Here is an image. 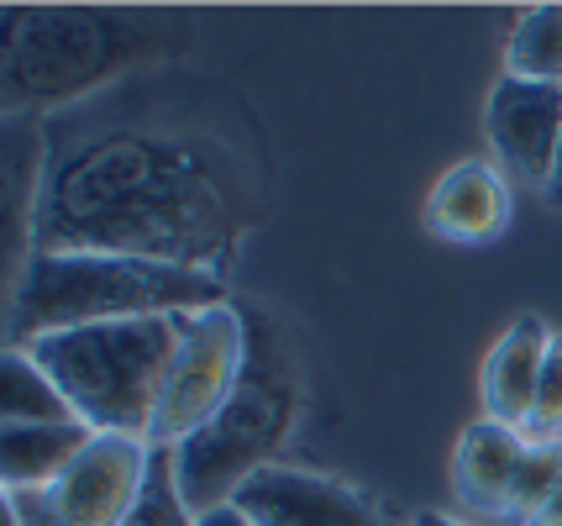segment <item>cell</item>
Masks as SVG:
<instances>
[{
	"instance_id": "obj_1",
	"label": "cell",
	"mask_w": 562,
	"mask_h": 526,
	"mask_svg": "<svg viewBox=\"0 0 562 526\" xmlns=\"http://www.w3.org/2000/svg\"><path fill=\"white\" fill-rule=\"evenodd\" d=\"M232 232L237 211L205 153L116 132L64 158L37 216V248L126 253L216 275Z\"/></svg>"
},
{
	"instance_id": "obj_2",
	"label": "cell",
	"mask_w": 562,
	"mask_h": 526,
	"mask_svg": "<svg viewBox=\"0 0 562 526\" xmlns=\"http://www.w3.org/2000/svg\"><path fill=\"white\" fill-rule=\"evenodd\" d=\"M184 37L179 16L105 5H5L0 11V105L5 122L105 85Z\"/></svg>"
},
{
	"instance_id": "obj_3",
	"label": "cell",
	"mask_w": 562,
	"mask_h": 526,
	"mask_svg": "<svg viewBox=\"0 0 562 526\" xmlns=\"http://www.w3.org/2000/svg\"><path fill=\"white\" fill-rule=\"evenodd\" d=\"M226 305V279L126 258V253H48L37 248L16 295L5 301V343L22 348L32 337L100 322H143V316H195Z\"/></svg>"
},
{
	"instance_id": "obj_4",
	"label": "cell",
	"mask_w": 562,
	"mask_h": 526,
	"mask_svg": "<svg viewBox=\"0 0 562 526\" xmlns=\"http://www.w3.org/2000/svg\"><path fill=\"white\" fill-rule=\"evenodd\" d=\"M247 369L232 390V401L221 405L216 422H205L195 437H184L173 448V479L184 505L205 516L226 505L258 469H269L273 452L284 448V437L300 422V369H294L290 337L279 332L269 311L247 305Z\"/></svg>"
},
{
	"instance_id": "obj_5",
	"label": "cell",
	"mask_w": 562,
	"mask_h": 526,
	"mask_svg": "<svg viewBox=\"0 0 562 526\" xmlns=\"http://www.w3.org/2000/svg\"><path fill=\"white\" fill-rule=\"evenodd\" d=\"M179 337H184V316H143V322L48 332L22 348L43 363V374L64 390V401L90 432L147 443Z\"/></svg>"
},
{
	"instance_id": "obj_6",
	"label": "cell",
	"mask_w": 562,
	"mask_h": 526,
	"mask_svg": "<svg viewBox=\"0 0 562 526\" xmlns=\"http://www.w3.org/2000/svg\"><path fill=\"white\" fill-rule=\"evenodd\" d=\"M243 369H247V316L237 305L226 301L184 316V337H179V352H173L169 379H164L147 443L173 452L205 422H216L221 405L232 401Z\"/></svg>"
},
{
	"instance_id": "obj_7",
	"label": "cell",
	"mask_w": 562,
	"mask_h": 526,
	"mask_svg": "<svg viewBox=\"0 0 562 526\" xmlns=\"http://www.w3.org/2000/svg\"><path fill=\"white\" fill-rule=\"evenodd\" d=\"M153 443L95 437L48 490H0V505L22 526H122L143 501Z\"/></svg>"
},
{
	"instance_id": "obj_8",
	"label": "cell",
	"mask_w": 562,
	"mask_h": 526,
	"mask_svg": "<svg viewBox=\"0 0 562 526\" xmlns=\"http://www.w3.org/2000/svg\"><path fill=\"white\" fill-rule=\"evenodd\" d=\"M252 526H416L411 511L390 505L384 495H368L358 484L331 474L269 463L232 495Z\"/></svg>"
},
{
	"instance_id": "obj_9",
	"label": "cell",
	"mask_w": 562,
	"mask_h": 526,
	"mask_svg": "<svg viewBox=\"0 0 562 526\" xmlns=\"http://www.w3.org/2000/svg\"><path fill=\"white\" fill-rule=\"evenodd\" d=\"M484 132H490V148L499 153L505 175L547 190L562 148V90L499 75L490 111H484Z\"/></svg>"
},
{
	"instance_id": "obj_10",
	"label": "cell",
	"mask_w": 562,
	"mask_h": 526,
	"mask_svg": "<svg viewBox=\"0 0 562 526\" xmlns=\"http://www.w3.org/2000/svg\"><path fill=\"white\" fill-rule=\"evenodd\" d=\"M426 226L437 237H447V243H463V248L494 243L510 226V184H505V169H494L484 158L452 164L431 184V195H426Z\"/></svg>"
},
{
	"instance_id": "obj_11",
	"label": "cell",
	"mask_w": 562,
	"mask_h": 526,
	"mask_svg": "<svg viewBox=\"0 0 562 526\" xmlns=\"http://www.w3.org/2000/svg\"><path fill=\"white\" fill-rule=\"evenodd\" d=\"M552 337H558V332H547L541 316H515L510 332L490 348L484 374H479V390H484V416H490V422L526 432L531 405H537V384H541V369H547V348H552Z\"/></svg>"
},
{
	"instance_id": "obj_12",
	"label": "cell",
	"mask_w": 562,
	"mask_h": 526,
	"mask_svg": "<svg viewBox=\"0 0 562 526\" xmlns=\"http://www.w3.org/2000/svg\"><path fill=\"white\" fill-rule=\"evenodd\" d=\"M43 137H26L11 122V143H5V184H0V253H5V301L16 295L26 264L37 253V216H43Z\"/></svg>"
},
{
	"instance_id": "obj_13",
	"label": "cell",
	"mask_w": 562,
	"mask_h": 526,
	"mask_svg": "<svg viewBox=\"0 0 562 526\" xmlns=\"http://www.w3.org/2000/svg\"><path fill=\"white\" fill-rule=\"evenodd\" d=\"M531 452V437L515 432V426H499V422H473L458 443V458H452V490L468 511L479 516H505L510 505V490H515V474Z\"/></svg>"
},
{
	"instance_id": "obj_14",
	"label": "cell",
	"mask_w": 562,
	"mask_h": 526,
	"mask_svg": "<svg viewBox=\"0 0 562 526\" xmlns=\"http://www.w3.org/2000/svg\"><path fill=\"white\" fill-rule=\"evenodd\" d=\"M95 437L85 422L0 426V490H48Z\"/></svg>"
},
{
	"instance_id": "obj_15",
	"label": "cell",
	"mask_w": 562,
	"mask_h": 526,
	"mask_svg": "<svg viewBox=\"0 0 562 526\" xmlns=\"http://www.w3.org/2000/svg\"><path fill=\"white\" fill-rule=\"evenodd\" d=\"M43 422H79L64 390L43 374V363L26 348H5L0 363V426H43Z\"/></svg>"
},
{
	"instance_id": "obj_16",
	"label": "cell",
	"mask_w": 562,
	"mask_h": 526,
	"mask_svg": "<svg viewBox=\"0 0 562 526\" xmlns=\"http://www.w3.org/2000/svg\"><path fill=\"white\" fill-rule=\"evenodd\" d=\"M505 75L562 90V5H537L515 22L510 48H505Z\"/></svg>"
},
{
	"instance_id": "obj_17",
	"label": "cell",
	"mask_w": 562,
	"mask_h": 526,
	"mask_svg": "<svg viewBox=\"0 0 562 526\" xmlns=\"http://www.w3.org/2000/svg\"><path fill=\"white\" fill-rule=\"evenodd\" d=\"M562 484V443H531L520 474H515L510 505H505V522L510 526H531L541 516V505L552 501V490Z\"/></svg>"
},
{
	"instance_id": "obj_18",
	"label": "cell",
	"mask_w": 562,
	"mask_h": 526,
	"mask_svg": "<svg viewBox=\"0 0 562 526\" xmlns=\"http://www.w3.org/2000/svg\"><path fill=\"white\" fill-rule=\"evenodd\" d=\"M122 526H195V511H190L184 495H179L169 448H153V469H147L143 501H137V511H132Z\"/></svg>"
},
{
	"instance_id": "obj_19",
	"label": "cell",
	"mask_w": 562,
	"mask_h": 526,
	"mask_svg": "<svg viewBox=\"0 0 562 526\" xmlns=\"http://www.w3.org/2000/svg\"><path fill=\"white\" fill-rule=\"evenodd\" d=\"M526 437L531 443H562V337H552V348H547V369H541Z\"/></svg>"
},
{
	"instance_id": "obj_20",
	"label": "cell",
	"mask_w": 562,
	"mask_h": 526,
	"mask_svg": "<svg viewBox=\"0 0 562 526\" xmlns=\"http://www.w3.org/2000/svg\"><path fill=\"white\" fill-rule=\"evenodd\" d=\"M195 526H252L243 516V511H237V505L226 501V505H216V511H205V516H195Z\"/></svg>"
},
{
	"instance_id": "obj_21",
	"label": "cell",
	"mask_w": 562,
	"mask_h": 526,
	"mask_svg": "<svg viewBox=\"0 0 562 526\" xmlns=\"http://www.w3.org/2000/svg\"><path fill=\"white\" fill-rule=\"evenodd\" d=\"M531 526H562V484H558V490H552V501L541 505V516H537V522H531Z\"/></svg>"
},
{
	"instance_id": "obj_22",
	"label": "cell",
	"mask_w": 562,
	"mask_h": 526,
	"mask_svg": "<svg viewBox=\"0 0 562 526\" xmlns=\"http://www.w3.org/2000/svg\"><path fill=\"white\" fill-rule=\"evenodd\" d=\"M416 526H463V522H452V516H441V511H416Z\"/></svg>"
},
{
	"instance_id": "obj_23",
	"label": "cell",
	"mask_w": 562,
	"mask_h": 526,
	"mask_svg": "<svg viewBox=\"0 0 562 526\" xmlns=\"http://www.w3.org/2000/svg\"><path fill=\"white\" fill-rule=\"evenodd\" d=\"M547 201L562 205V148H558V169H552V184H547Z\"/></svg>"
},
{
	"instance_id": "obj_24",
	"label": "cell",
	"mask_w": 562,
	"mask_h": 526,
	"mask_svg": "<svg viewBox=\"0 0 562 526\" xmlns=\"http://www.w3.org/2000/svg\"><path fill=\"white\" fill-rule=\"evenodd\" d=\"M0 526H22L16 522V511H5V505H0Z\"/></svg>"
}]
</instances>
